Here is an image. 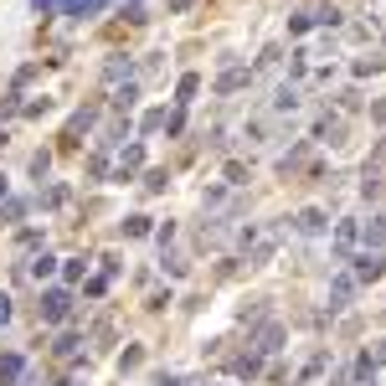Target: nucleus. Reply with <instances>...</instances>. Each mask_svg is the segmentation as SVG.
I'll return each instance as SVG.
<instances>
[{"label":"nucleus","mask_w":386,"mask_h":386,"mask_svg":"<svg viewBox=\"0 0 386 386\" xmlns=\"http://www.w3.org/2000/svg\"><path fill=\"white\" fill-rule=\"evenodd\" d=\"M68 314H72V294H68V288H52V294H42V319H47V325H62Z\"/></svg>","instance_id":"f257e3e1"},{"label":"nucleus","mask_w":386,"mask_h":386,"mask_svg":"<svg viewBox=\"0 0 386 386\" xmlns=\"http://www.w3.org/2000/svg\"><path fill=\"white\" fill-rule=\"evenodd\" d=\"M381 268H386V263H381V252H361V258H355V284H371V278H381Z\"/></svg>","instance_id":"f03ea898"},{"label":"nucleus","mask_w":386,"mask_h":386,"mask_svg":"<svg viewBox=\"0 0 386 386\" xmlns=\"http://www.w3.org/2000/svg\"><path fill=\"white\" fill-rule=\"evenodd\" d=\"M355 242H361V222H340V227H335V252H340V258H350Z\"/></svg>","instance_id":"7ed1b4c3"},{"label":"nucleus","mask_w":386,"mask_h":386,"mask_svg":"<svg viewBox=\"0 0 386 386\" xmlns=\"http://www.w3.org/2000/svg\"><path fill=\"white\" fill-rule=\"evenodd\" d=\"M355 288H361V284H355V273H340V278H335V288H330V309H345Z\"/></svg>","instance_id":"20e7f679"},{"label":"nucleus","mask_w":386,"mask_h":386,"mask_svg":"<svg viewBox=\"0 0 386 386\" xmlns=\"http://www.w3.org/2000/svg\"><path fill=\"white\" fill-rule=\"evenodd\" d=\"M278 340H284V330H278V325H263V330H258V345H252V350H258V355H273V350H278Z\"/></svg>","instance_id":"39448f33"},{"label":"nucleus","mask_w":386,"mask_h":386,"mask_svg":"<svg viewBox=\"0 0 386 386\" xmlns=\"http://www.w3.org/2000/svg\"><path fill=\"white\" fill-rule=\"evenodd\" d=\"M361 237H366V247H371V252H386V217H376Z\"/></svg>","instance_id":"423d86ee"},{"label":"nucleus","mask_w":386,"mask_h":386,"mask_svg":"<svg viewBox=\"0 0 386 386\" xmlns=\"http://www.w3.org/2000/svg\"><path fill=\"white\" fill-rule=\"evenodd\" d=\"M165 124L176 129L180 118H165V109H150V114H144V134H155V129H165Z\"/></svg>","instance_id":"0eeeda50"},{"label":"nucleus","mask_w":386,"mask_h":386,"mask_svg":"<svg viewBox=\"0 0 386 386\" xmlns=\"http://www.w3.org/2000/svg\"><path fill=\"white\" fill-rule=\"evenodd\" d=\"M299 232H325V211H299Z\"/></svg>","instance_id":"6e6552de"},{"label":"nucleus","mask_w":386,"mask_h":386,"mask_svg":"<svg viewBox=\"0 0 386 386\" xmlns=\"http://www.w3.org/2000/svg\"><path fill=\"white\" fill-rule=\"evenodd\" d=\"M93 118H98L93 109H83V114H72V124H68V139H77V134H83V129H93Z\"/></svg>","instance_id":"1a4fd4ad"},{"label":"nucleus","mask_w":386,"mask_h":386,"mask_svg":"<svg viewBox=\"0 0 386 386\" xmlns=\"http://www.w3.org/2000/svg\"><path fill=\"white\" fill-rule=\"evenodd\" d=\"M273 109H284V114H294V109H299V88H278V98H273Z\"/></svg>","instance_id":"9d476101"},{"label":"nucleus","mask_w":386,"mask_h":386,"mask_svg":"<svg viewBox=\"0 0 386 386\" xmlns=\"http://www.w3.org/2000/svg\"><path fill=\"white\" fill-rule=\"evenodd\" d=\"M139 165H144V144H129L124 160H118V170H139Z\"/></svg>","instance_id":"9b49d317"},{"label":"nucleus","mask_w":386,"mask_h":386,"mask_svg":"<svg viewBox=\"0 0 386 386\" xmlns=\"http://www.w3.org/2000/svg\"><path fill=\"white\" fill-rule=\"evenodd\" d=\"M103 6H109V0H72L68 10H72V16H98Z\"/></svg>","instance_id":"f8f14e48"},{"label":"nucleus","mask_w":386,"mask_h":386,"mask_svg":"<svg viewBox=\"0 0 386 386\" xmlns=\"http://www.w3.org/2000/svg\"><path fill=\"white\" fill-rule=\"evenodd\" d=\"M196 88H201V77L185 72V77H180V88H176V93H180V103H191V98H196Z\"/></svg>","instance_id":"ddd939ff"},{"label":"nucleus","mask_w":386,"mask_h":386,"mask_svg":"<svg viewBox=\"0 0 386 386\" xmlns=\"http://www.w3.org/2000/svg\"><path fill=\"white\" fill-rule=\"evenodd\" d=\"M52 273H57V258H47V252H42V258L31 263V278H52Z\"/></svg>","instance_id":"4468645a"},{"label":"nucleus","mask_w":386,"mask_h":386,"mask_svg":"<svg viewBox=\"0 0 386 386\" xmlns=\"http://www.w3.org/2000/svg\"><path fill=\"white\" fill-rule=\"evenodd\" d=\"M21 376V361L16 355H6V361H0V381H16Z\"/></svg>","instance_id":"2eb2a0df"},{"label":"nucleus","mask_w":386,"mask_h":386,"mask_svg":"<svg viewBox=\"0 0 386 386\" xmlns=\"http://www.w3.org/2000/svg\"><path fill=\"white\" fill-rule=\"evenodd\" d=\"M124 232H129V237H144V232H150V217H129Z\"/></svg>","instance_id":"dca6fc26"},{"label":"nucleus","mask_w":386,"mask_h":386,"mask_svg":"<svg viewBox=\"0 0 386 386\" xmlns=\"http://www.w3.org/2000/svg\"><path fill=\"white\" fill-rule=\"evenodd\" d=\"M62 6H72V0H36V10H62Z\"/></svg>","instance_id":"f3484780"},{"label":"nucleus","mask_w":386,"mask_h":386,"mask_svg":"<svg viewBox=\"0 0 386 386\" xmlns=\"http://www.w3.org/2000/svg\"><path fill=\"white\" fill-rule=\"evenodd\" d=\"M6 319H10V299L0 294V325H6Z\"/></svg>","instance_id":"a211bd4d"},{"label":"nucleus","mask_w":386,"mask_h":386,"mask_svg":"<svg viewBox=\"0 0 386 386\" xmlns=\"http://www.w3.org/2000/svg\"><path fill=\"white\" fill-rule=\"evenodd\" d=\"M196 6V0H170V10H191Z\"/></svg>","instance_id":"6ab92c4d"},{"label":"nucleus","mask_w":386,"mask_h":386,"mask_svg":"<svg viewBox=\"0 0 386 386\" xmlns=\"http://www.w3.org/2000/svg\"><path fill=\"white\" fill-rule=\"evenodd\" d=\"M134 6H139V0H134Z\"/></svg>","instance_id":"aec40b11"}]
</instances>
